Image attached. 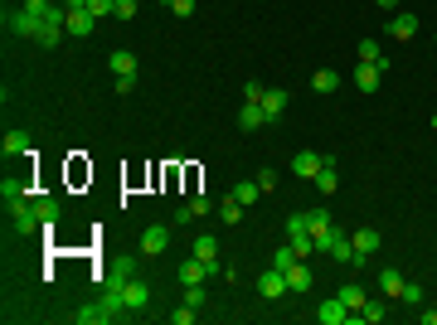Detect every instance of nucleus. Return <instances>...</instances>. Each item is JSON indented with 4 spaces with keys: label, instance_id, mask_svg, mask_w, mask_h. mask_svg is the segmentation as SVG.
Returning <instances> with one entry per match:
<instances>
[{
    "label": "nucleus",
    "instance_id": "nucleus-15",
    "mask_svg": "<svg viewBox=\"0 0 437 325\" xmlns=\"http://www.w3.org/2000/svg\"><path fill=\"white\" fill-rule=\"evenodd\" d=\"M287 287H292V296H306V292L316 287V272H311L306 262H297V267H287Z\"/></svg>",
    "mask_w": 437,
    "mask_h": 325
},
{
    "label": "nucleus",
    "instance_id": "nucleus-6",
    "mask_svg": "<svg viewBox=\"0 0 437 325\" xmlns=\"http://www.w3.org/2000/svg\"><path fill=\"white\" fill-rule=\"evenodd\" d=\"M10 228L20 238H29V233H44V218L34 214V204H20V209H10Z\"/></svg>",
    "mask_w": 437,
    "mask_h": 325
},
{
    "label": "nucleus",
    "instance_id": "nucleus-43",
    "mask_svg": "<svg viewBox=\"0 0 437 325\" xmlns=\"http://www.w3.org/2000/svg\"><path fill=\"white\" fill-rule=\"evenodd\" d=\"M64 10H88V0H59Z\"/></svg>",
    "mask_w": 437,
    "mask_h": 325
},
{
    "label": "nucleus",
    "instance_id": "nucleus-30",
    "mask_svg": "<svg viewBox=\"0 0 437 325\" xmlns=\"http://www.w3.org/2000/svg\"><path fill=\"white\" fill-rule=\"evenodd\" d=\"M297 262H302V257H297V248H292V243H282V248L272 252V267H282V272H287V267H297Z\"/></svg>",
    "mask_w": 437,
    "mask_h": 325
},
{
    "label": "nucleus",
    "instance_id": "nucleus-21",
    "mask_svg": "<svg viewBox=\"0 0 437 325\" xmlns=\"http://www.w3.org/2000/svg\"><path fill=\"white\" fill-rule=\"evenodd\" d=\"M282 112H287V88H267V93H262V116L277 121Z\"/></svg>",
    "mask_w": 437,
    "mask_h": 325
},
{
    "label": "nucleus",
    "instance_id": "nucleus-12",
    "mask_svg": "<svg viewBox=\"0 0 437 325\" xmlns=\"http://www.w3.org/2000/svg\"><path fill=\"white\" fill-rule=\"evenodd\" d=\"M389 39H399V44L403 39H418V15H408V10L403 15H389Z\"/></svg>",
    "mask_w": 437,
    "mask_h": 325
},
{
    "label": "nucleus",
    "instance_id": "nucleus-9",
    "mask_svg": "<svg viewBox=\"0 0 437 325\" xmlns=\"http://www.w3.org/2000/svg\"><path fill=\"white\" fill-rule=\"evenodd\" d=\"M360 93H379V83H384V68L379 63H355V78H350Z\"/></svg>",
    "mask_w": 437,
    "mask_h": 325
},
{
    "label": "nucleus",
    "instance_id": "nucleus-22",
    "mask_svg": "<svg viewBox=\"0 0 437 325\" xmlns=\"http://www.w3.org/2000/svg\"><path fill=\"white\" fill-rule=\"evenodd\" d=\"M228 195H233V199H238V204L248 209V204H258V199H262V185H258V180H238V185H233Z\"/></svg>",
    "mask_w": 437,
    "mask_h": 325
},
{
    "label": "nucleus",
    "instance_id": "nucleus-1",
    "mask_svg": "<svg viewBox=\"0 0 437 325\" xmlns=\"http://www.w3.org/2000/svg\"><path fill=\"white\" fill-rule=\"evenodd\" d=\"M5 29L10 34H20V39H34V44H44V49H54V44H64V20H34V15H24V10H5Z\"/></svg>",
    "mask_w": 437,
    "mask_h": 325
},
{
    "label": "nucleus",
    "instance_id": "nucleus-35",
    "mask_svg": "<svg viewBox=\"0 0 437 325\" xmlns=\"http://www.w3.org/2000/svg\"><path fill=\"white\" fill-rule=\"evenodd\" d=\"M88 10H93L98 20H108V15H117V0H88Z\"/></svg>",
    "mask_w": 437,
    "mask_h": 325
},
{
    "label": "nucleus",
    "instance_id": "nucleus-28",
    "mask_svg": "<svg viewBox=\"0 0 437 325\" xmlns=\"http://www.w3.org/2000/svg\"><path fill=\"white\" fill-rule=\"evenodd\" d=\"M360 63H379V68L389 73V59H384V49H379L374 39H360Z\"/></svg>",
    "mask_w": 437,
    "mask_h": 325
},
{
    "label": "nucleus",
    "instance_id": "nucleus-41",
    "mask_svg": "<svg viewBox=\"0 0 437 325\" xmlns=\"http://www.w3.org/2000/svg\"><path fill=\"white\" fill-rule=\"evenodd\" d=\"M136 15V0H117V20H131Z\"/></svg>",
    "mask_w": 437,
    "mask_h": 325
},
{
    "label": "nucleus",
    "instance_id": "nucleus-25",
    "mask_svg": "<svg viewBox=\"0 0 437 325\" xmlns=\"http://www.w3.org/2000/svg\"><path fill=\"white\" fill-rule=\"evenodd\" d=\"M238 126H243V131H258V126H267V116H262V103H243V112H238Z\"/></svg>",
    "mask_w": 437,
    "mask_h": 325
},
{
    "label": "nucleus",
    "instance_id": "nucleus-45",
    "mask_svg": "<svg viewBox=\"0 0 437 325\" xmlns=\"http://www.w3.org/2000/svg\"><path fill=\"white\" fill-rule=\"evenodd\" d=\"M161 5H165V0H161Z\"/></svg>",
    "mask_w": 437,
    "mask_h": 325
},
{
    "label": "nucleus",
    "instance_id": "nucleus-2",
    "mask_svg": "<svg viewBox=\"0 0 437 325\" xmlns=\"http://www.w3.org/2000/svg\"><path fill=\"white\" fill-rule=\"evenodd\" d=\"M0 199H5V214L20 209V204H34V185H29V175H5V180H0Z\"/></svg>",
    "mask_w": 437,
    "mask_h": 325
},
{
    "label": "nucleus",
    "instance_id": "nucleus-13",
    "mask_svg": "<svg viewBox=\"0 0 437 325\" xmlns=\"http://www.w3.org/2000/svg\"><path fill=\"white\" fill-rule=\"evenodd\" d=\"M321 151H297L292 156V175H302V180H316V170H321Z\"/></svg>",
    "mask_w": 437,
    "mask_h": 325
},
{
    "label": "nucleus",
    "instance_id": "nucleus-24",
    "mask_svg": "<svg viewBox=\"0 0 437 325\" xmlns=\"http://www.w3.org/2000/svg\"><path fill=\"white\" fill-rule=\"evenodd\" d=\"M384 316H389V296H369L364 311H360V321H364V325H379Z\"/></svg>",
    "mask_w": 437,
    "mask_h": 325
},
{
    "label": "nucleus",
    "instance_id": "nucleus-19",
    "mask_svg": "<svg viewBox=\"0 0 437 325\" xmlns=\"http://www.w3.org/2000/svg\"><path fill=\"white\" fill-rule=\"evenodd\" d=\"M108 68L117 73V78H136V54H131V49H112Z\"/></svg>",
    "mask_w": 437,
    "mask_h": 325
},
{
    "label": "nucleus",
    "instance_id": "nucleus-26",
    "mask_svg": "<svg viewBox=\"0 0 437 325\" xmlns=\"http://www.w3.org/2000/svg\"><path fill=\"white\" fill-rule=\"evenodd\" d=\"M195 257H205L209 267H218V238L214 233H200V238H195Z\"/></svg>",
    "mask_w": 437,
    "mask_h": 325
},
{
    "label": "nucleus",
    "instance_id": "nucleus-7",
    "mask_svg": "<svg viewBox=\"0 0 437 325\" xmlns=\"http://www.w3.org/2000/svg\"><path fill=\"white\" fill-rule=\"evenodd\" d=\"M170 248V228L165 223H151L146 233H141V257H161Z\"/></svg>",
    "mask_w": 437,
    "mask_h": 325
},
{
    "label": "nucleus",
    "instance_id": "nucleus-38",
    "mask_svg": "<svg viewBox=\"0 0 437 325\" xmlns=\"http://www.w3.org/2000/svg\"><path fill=\"white\" fill-rule=\"evenodd\" d=\"M258 185H262V195L277 190V170H258Z\"/></svg>",
    "mask_w": 437,
    "mask_h": 325
},
{
    "label": "nucleus",
    "instance_id": "nucleus-3",
    "mask_svg": "<svg viewBox=\"0 0 437 325\" xmlns=\"http://www.w3.org/2000/svg\"><path fill=\"white\" fill-rule=\"evenodd\" d=\"M306 228H311V238H316V252H326V248H330V238L340 233V228L330 223L326 209H306Z\"/></svg>",
    "mask_w": 437,
    "mask_h": 325
},
{
    "label": "nucleus",
    "instance_id": "nucleus-34",
    "mask_svg": "<svg viewBox=\"0 0 437 325\" xmlns=\"http://www.w3.org/2000/svg\"><path fill=\"white\" fill-rule=\"evenodd\" d=\"M165 5H170L175 20H190V15H195V0H165Z\"/></svg>",
    "mask_w": 437,
    "mask_h": 325
},
{
    "label": "nucleus",
    "instance_id": "nucleus-16",
    "mask_svg": "<svg viewBox=\"0 0 437 325\" xmlns=\"http://www.w3.org/2000/svg\"><path fill=\"white\" fill-rule=\"evenodd\" d=\"M209 272H218V267H209V262H205V257H195V252H190V262H180V282H185V287H200Z\"/></svg>",
    "mask_w": 437,
    "mask_h": 325
},
{
    "label": "nucleus",
    "instance_id": "nucleus-31",
    "mask_svg": "<svg viewBox=\"0 0 437 325\" xmlns=\"http://www.w3.org/2000/svg\"><path fill=\"white\" fill-rule=\"evenodd\" d=\"M218 218H223V223H238V218H243V204H238L233 195H223V204H218Z\"/></svg>",
    "mask_w": 437,
    "mask_h": 325
},
{
    "label": "nucleus",
    "instance_id": "nucleus-14",
    "mask_svg": "<svg viewBox=\"0 0 437 325\" xmlns=\"http://www.w3.org/2000/svg\"><path fill=\"white\" fill-rule=\"evenodd\" d=\"M350 238H355V257H374V252H379V243H384V233H379V228H355Z\"/></svg>",
    "mask_w": 437,
    "mask_h": 325
},
{
    "label": "nucleus",
    "instance_id": "nucleus-32",
    "mask_svg": "<svg viewBox=\"0 0 437 325\" xmlns=\"http://www.w3.org/2000/svg\"><path fill=\"white\" fill-rule=\"evenodd\" d=\"M399 301H403V306H423V301H428V296H423V287H418V282H408V287H403V296H399Z\"/></svg>",
    "mask_w": 437,
    "mask_h": 325
},
{
    "label": "nucleus",
    "instance_id": "nucleus-17",
    "mask_svg": "<svg viewBox=\"0 0 437 325\" xmlns=\"http://www.w3.org/2000/svg\"><path fill=\"white\" fill-rule=\"evenodd\" d=\"M34 214L44 218V233H54V223H59V214H64V204H59L54 195H34Z\"/></svg>",
    "mask_w": 437,
    "mask_h": 325
},
{
    "label": "nucleus",
    "instance_id": "nucleus-8",
    "mask_svg": "<svg viewBox=\"0 0 437 325\" xmlns=\"http://www.w3.org/2000/svg\"><path fill=\"white\" fill-rule=\"evenodd\" d=\"M64 29H68V39H88V34L98 29V15H93V10H68Z\"/></svg>",
    "mask_w": 437,
    "mask_h": 325
},
{
    "label": "nucleus",
    "instance_id": "nucleus-23",
    "mask_svg": "<svg viewBox=\"0 0 437 325\" xmlns=\"http://www.w3.org/2000/svg\"><path fill=\"white\" fill-rule=\"evenodd\" d=\"M335 296H340V301H345V306H350V311H355V316H360V311H364V301H369V296H364V287H360V282H345V287H340V292H335Z\"/></svg>",
    "mask_w": 437,
    "mask_h": 325
},
{
    "label": "nucleus",
    "instance_id": "nucleus-39",
    "mask_svg": "<svg viewBox=\"0 0 437 325\" xmlns=\"http://www.w3.org/2000/svg\"><path fill=\"white\" fill-rule=\"evenodd\" d=\"M190 209H195V218H200V214H209L214 204H209V195H195V199H190Z\"/></svg>",
    "mask_w": 437,
    "mask_h": 325
},
{
    "label": "nucleus",
    "instance_id": "nucleus-37",
    "mask_svg": "<svg viewBox=\"0 0 437 325\" xmlns=\"http://www.w3.org/2000/svg\"><path fill=\"white\" fill-rule=\"evenodd\" d=\"M195 316H200V311H190L185 301H180V311H170V321H175V325H190V321H195Z\"/></svg>",
    "mask_w": 437,
    "mask_h": 325
},
{
    "label": "nucleus",
    "instance_id": "nucleus-36",
    "mask_svg": "<svg viewBox=\"0 0 437 325\" xmlns=\"http://www.w3.org/2000/svg\"><path fill=\"white\" fill-rule=\"evenodd\" d=\"M262 93H267L262 83H243V103H262Z\"/></svg>",
    "mask_w": 437,
    "mask_h": 325
},
{
    "label": "nucleus",
    "instance_id": "nucleus-40",
    "mask_svg": "<svg viewBox=\"0 0 437 325\" xmlns=\"http://www.w3.org/2000/svg\"><path fill=\"white\" fill-rule=\"evenodd\" d=\"M190 218H195V209H190V204H180V209H175V218H170V223H175V228H185Z\"/></svg>",
    "mask_w": 437,
    "mask_h": 325
},
{
    "label": "nucleus",
    "instance_id": "nucleus-42",
    "mask_svg": "<svg viewBox=\"0 0 437 325\" xmlns=\"http://www.w3.org/2000/svg\"><path fill=\"white\" fill-rule=\"evenodd\" d=\"M418 321H423V325H437V306H428V311H423Z\"/></svg>",
    "mask_w": 437,
    "mask_h": 325
},
{
    "label": "nucleus",
    "instance_id": "nucleus-4",
    "mask_svg": "<svg viewBox=\"0 0 437 325\" xmlns=\"http://www.w3.org/2000/svg\"><path fill=\"white\" fill-rule=\"evenodd\" d=\"M287 292H292V287H287V272H282V267H272V272L258 277V296H262V301H282Z\"/></svg>",
    "mask_w": 437,
    "mask_h": 325
},
{
    "label": "nucleus",
    "instance_id": "nucleus-11",
    "mask_svg": "<svg viewBox=\"0 0 437 325\" xmlns=\"http://www.w3.org/2000/svg\"><path fill=\"white\" fill-rule=\"evenodd\" d=\"M326 257L330 262H340V267H355V238H350V233H335L330 248H326Z\"/></svg>",
    "mask_w": 437,
    "mask_h": 325
},
{
    "label": "nucleus",
    "instance_id": "nucleus-44",
    "mask_svg": "<svg viewBox=\"0 0 437 325\" xmlns=\"http://www.w3.org/2000/svg\"><path fill=\"white\" fill-rule=\"evenodd\" d=\"M374 5H384V10H394V5H399V0H374Z\"/></svg>",
    "mask_w": 437,
    "mask_h": 325
},
{
    "label": "nucleus",
    "instance_id": "nucleus-20",
    "mask_svg": "<svg viewBox=\"0 0 437 325\" xmlns=\"http://www.w3.org/2000/svg\"><path fill=\"white\" fill-rule=\"evenodd\" d=\"M335 185H340V170H335V156H326L316 170V195H335Z\"/></svg>",
    "mask_w": 437,
    "mask_h": 325
},
{
    "label": "nucleus",
    "instance_id": "nucleus-5",
    "mask_svg": "<svg viewBox=\"0 0 437 325\" xmlns=\"http://www.w3.org/2000/svg\"><path fill=\"white\" fill-rule=\"evenodd\" d=\"M316 316H321V325H360V316H355V311H350L340 296L321 301V311H316Z\"/></svg>",
    "mask_w": 437,
    "mask_h": 325
},
{
    "label": "nucleus",
    "instance_id": "nucleus-27",
    "mask_svg": "<svg viewBox=\"0 0 437 325\" xmlns=\"http://www.w3.org/2000/svg\"><path fill=\"white\" fill-rule=\"evenodd\" d=\"M335 88H340V73L335 68H316L311 73V93H335Z\"/></svg>",
    "mask_w": 437,
    "mask_h": 325
},
{
    "label": "nucleus",
    "instance_id": "nucleus-33",
    "mask_svg": "<svg viewBox=\"0 0 437 325\" xmlns=\"http://www.w3.org/2000/svg\"><path fill=\"white\" fill-rule=\"evenodd\" d=\"M185 306L190 311H205V282L200 287H185Z\"/></svg>",
    "mask_w": 437,
    "mask_h": 325
},
{
    "label": "nucleus",
    "instance_id": "nucleus-10",
    "mask_svg": "<svg viewBox=\"0 0 437 325\" xmlns=\"http://www.w3.org/2000/svg\"><path fill=\"white\" fill-rule=\"evenodd\" d=\"M0 156H10V160H15V156H34V141H29V131H20V126H15V131H5V141H0Z\"/></svg>",
    "mask_w": 437,
    "mask_h": 325
},
{
    "label": "nucleus",
    "instance_id": "nucleus-18",
    "mask_svg": "<svg viewBox=\"0 0 437 325\" xmlns=\"http://www.w3.org/2000/svg\"><path fill=\"white\" fill-rule=\"evenodd\" d=\"M403 287H408V282H403V272H399V267H384V272H379V296L399 301V296H403Z\"/></svg>",
    "mask_w": 437,
    "mask_h": 325
},
{
    "label": "nucleus",
    "instance_id": "nucleus-29",
    "mask_svg": "<svg viewBox=\"0 0 437 325\" xmlns=\"http://www.w3.org/2000/svg\"><path fill=\"white\" fill-rule=\"evenodd\" d=\"M73 321H78V325H103V321H108V306H103V301H93V306L73 311Z\"/></svg>",
    "mask_w": 437,
    "mask_h": 325
}]
</instances>
